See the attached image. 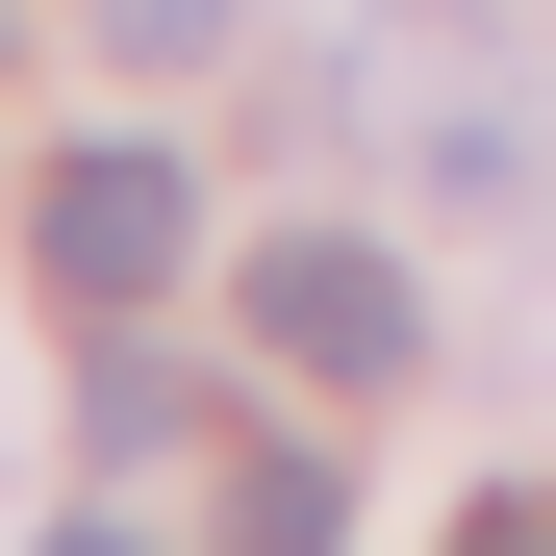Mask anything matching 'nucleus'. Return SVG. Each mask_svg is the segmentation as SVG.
<instances>
[{
    "label": "nucleus",
    "mask_w": 556,
    "mask_h": 556,
    "mask_svg": "<svg viewBox=\"0 0 556 556\" xmlns=\"http://www.w3.org/2000/svg\"><path fill=\"white\" fill-rule=\"evenodd\" d=\"M228 556H329V455H278V430H253V481H228Z\"/></svg>",
    "instance_id": "7ed1b4c3"
},
{
    "label": "nucleus",
    "mask_w": 556,
    "mask_h": 556,
    "mask_svg": "<svg viewBox=\"0 0 556 556\" xmlns=\"http://www.w3.org/2000/svg\"><path fill=\"white\" fill-rule=\"evenodd\" d=\"M253 329L304 354V380H405V278L354 253V228H304V253H253Z\"/></svg>",
    "instance_id": "f03ea898"
},
{
    "label": "nucleus",
    "mask_w": 556,
    "mask_h": 556,
    "mask_svg": "<svg viewBox=\"0 0 556 556\" xmlns=\"http://www.w3.org/2000/svg\"><path fill=\"white\" fill-rule=\"evenodd\" d=\"M51 556H127V531H51Z\"/></svg>",
    "instance_id": "39448f33"
},
{
    "label": "nucleus",
    "mask_w": 556,
    "mask_h": 556,
    "mask_svg": "<svg viewBox=\"0 0 556 556\" xmlns=\"http://www.w3.org/2000/svg\"><path fill=\"white\" fill-rule=\"evenodd\" d=\"M26 253H51V304L76 329H127V304H177V253H203V177H177V152H51L26 177Z\"/></svg>",
    "instance_id": "f257e3e1"
},
{
    "label": "nucleus",
    "mask_w": 556,
    "mask_h": 556,
    "mask_svg": "<svg viewBox=\"0 0 556 556\" xmlns=\"http://www.w3.org/2000/svg\"><path fill=\"white\" fill-rule=\"evenodd\" d=\"M455 556H556V506H481V531H455Z\"/></svg>",
    "instance_id": "20e7f679"
}]
</instances>
